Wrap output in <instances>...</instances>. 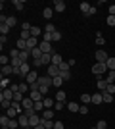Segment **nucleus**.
I'll list each match as a JSON object with an SVG mask.
<instances>
[{
  "label": "nucleus",
  "instance_id": "338daca9",
  "mask_svg": "<svg viewBox=\"0 0 115 129\" xmlns=\"http://www.w3.org/2000/svg\"><path fill=\"white\" fill-rule=\"evenodd\" d=\"M96 12H98V10H96V6H92V8H90V12H88V16H94Z\"/></svg>",
  "mask_w": 115,
  "mask_h": 129
},
{
  "label": "nucleus",
  "instance_id": "052dcab7",
  "mask_svg": "<svg viewBox=\"0 0 115 129\" xmlns=\"http://www.w3.org/2000/svg\"><path fill=\"white\" fill-rule=\"evenodd\" d=\"M48 89H50V87H46V85H40V87H38V91L42 92V94H46V92H48Z\"/></svg>",
  "mask_w": 115,
  "mask_h": 129
},
{
  "label": "nucleus",
  "instance_id": "72a5a7b5",
  "mask_svg": "<svg viewBox=\"0 0 115 129\" xmlns=\"http://www.w3.org/2000/svg\"><path fill=\"white\" fill-rule=\"evenodd\" d=\"M90 8H92V6L88 4V2H81V12L84 14V16H88V12H90Z\"/></svg>",
  "mask_w": 115,
  "mask_h": 129
},
{
  "label": "nucleus",
  "instance_id": "dca6fc26",
  "mask_svg": "<svg viewBox=\"0 0 115 129\" xmlns=\"http://www.w3.org/2000/svg\"><path fill=\"white\" fill-rule=\"evenodd\" d=\"M102 102H104L102 92H94V94H92V104H96V106H98V104H102Z\"/></svg>",
  "mask_w": 115,
  "mask_h": 129
},
{
  "label": "nucleus",
  "instance_id": "09e8293b",
  "mask_svg": "<svg viewBox=\"0 0 115 129\" xmlns=\"http://www.w3.org/2000/svg\"><path fill=\"white\" fill-rule=\"evenodd\" d=\"M58 68H60V71H67L69 68H71V66H69V62H61V64L58 66Z\"/></svg>",
  "mask_w": 115,
  "mask_h": 129
},
{
  "label": "nucleus",
  "instance_id": "9d476101",
  "mask_svg": "<svg viewBox=\"0 0 115 129\" xmlns=\"http://www.w3.org/2000/svg\"><path fill=\"white\" fill-rule=\"evenodd\" d=\"M29 96L33 98L35 102H40V100H44V94H42L40 91H31V92H29Z\"/></svg>",
  "mask_w": 115,
  "mask_h": 129
},
{
  "label": "nucleus",
  "instance_id": "6e6d98bb",
  "mask_svg": "<svg viewBox=\"0 0 115 129\" xmlns=\"http://www.w3.org/2000/svg\"><path fill=\"white\" fill-rule=\"evenodd\" d=\"M79 114H82V116H86V114H88V106H86V104H81V110H79Z\"/></svg>",
  "mask_w": 115,
  "mask_h": 129
},
{
  "label": "nucleus",
  "instance_id": "bf43d9fd",
  "mask_svg": "<svg viewBox=\"0 0 115 129\" xmlns=\"http://www.w3.org/2000/svg\"><path fill=\"white\" fill-rule=\"evenodd\" d=\"M52 41H61V33H60V31L52 33Z\"/></svg>",
  "mask_w": 115,
  "mask_h": 129
},
{
  "label": "nucleus",
  "instance_id": "79ce46f5",
  "mask_svg": "<svg viewBox=\"0 0 115 129\" xmlns=\"http://www.w3.org/2000/svg\"><path fill=\"white\" fill-rule=\"evenodd\" d=\"M44 110H46V108H44V102L42 100H40V102H35V112H44Z\"/></svg>",
  "mask_w": 115,
  "mask_h": 129
},
{
  "label": "nucleus",
  "instance_id": "c9c22d12",
  "mask_svg": "<svg viewBox=\"0 0 115 129\" xmlns=\"http://www.w3.org/2000/svg\"><path fill=\"white\" fill-rule=\"evenodd\" d=\"M105 66H107V70H109V71H115V58H113V56H109V60L105 62Z\"/></svg>",
  "mask_w": 115,
  "mask_h": 129
},
{
  "label": "nucleus",
  "instance_id": "3c124183",
  "mask_svg": "<svg viewBox=\"0 0 115 129\" xmlns=\"http://www.w3.org/2000/svg\"><path fill=\"white\" fill-rule=\"evenodd\" d=\"M61 79H63V81H69V79H71V71H69V70H67V71H61Z\"/></svg>",
  "mask_w": 115,
  "mask_h": 129
},
{
  "label": "nucleus",
  "instance_id": "ea45409f",
  "mask_svg": "<svg viewBox=\"0 0 115 129\" xmlns=\"http://www.w3.org/2000/svg\"><path fill=\"white\" fill-rule=\"evenodd\" d=\"M17 50H27V41L17 39Z\"/></svg>",
  "mask_w": 115,
  "mask_h": 129
},
{
  "label": "nucleus",
  "instance_id": "603ef678",
  "mask_svg": "<svg viewBox=\"0 0 115 129\" xmlns=\"http://www.w3.org/2000/svg\"><path fill=\"white\" fill-rule=\"evenodd\" d=\"M23 98H25V96H23V92H16V94H14V100H16V102H21Z\"/></svg>",
  "mask_w": 115,
  "mask_h": 129
},
{
  "label": "nucleus",
  "instance_id": "680f3d73",
  "mask_svg": "<svg viewBox=\"0 0 115 129\" xmlns=\"http://www.w3.org/2000/svg\"><path fill=\"white\" fill-rule=\"evenodd\" d=\"M54 110H58V112H61V110H63V102H56Z\"/></svg>",
  "mask_w": 115,
  "mask_h": 129
},
{
  "label": "nucleus",
  "instance_id": "4be33fe9",
  "mask_svg": "<svg viewBox=\"0 0 115 129\" xmlns=\"http://www.w3.org/2000/svg\"><path fill=\"white\" fill-rule=\"evenodd\" d=\"M10 29H12V27L8 25L6 21H2V23H0V33H2L4 37H8V33H10Z\"/></svg>",
  "mask_w": 115,
  "mask_h": 129
},
{
  "label": "nucleus",
  "instance_id": "c03bdc74",
  "mask_svg": "<svg viewBox=\"0 0 115 129\" xmlns=\"http://www.w3.org/2000/svg\"><path fill=\"white\" fill-rule=\"evenodd\" d=\"M6 23H8V25H10V27H16V25H17V19H16V17H14V16H8V19H6Z\"/></svg>",
  "mask_w": 115,
  "mask_h": 129
},
{
  "label": "nucleus",
  "instance_id": "5fc2aeb1",
  "mask_svg": "<svg viewBox=\"0 0 115 129\" xmlns=\"http://www.w3.org/2000/svg\"><path fill=\"white\" fill-rule=\"evenodd\" d=\"M31 27H33V25H31V23L23 21V23H21V31H31Z\"/></svg>",
  "mask_w": 115,
  "mask_h": 129
},
{
  "label": "nucleus",
  "instance_id": "f704fd0d",
  "mask_svg": "<svg viewBox=\"0 0 115 129\" xmlns=\"http://www.w3.org/2000/svg\"><path fill=\"white\" fill-rule=\"evenodd\" d=\"M105 81H107V85L115 83V71H107V73H105Z\"/></svg>",
  "mask_w": 115,
  "mask_h": 129
},
{
  "label": "nucleus",
  "instance_id": "9b49d317",
  "mask_svg": "<svg viewBox=\"0 0 115 129\" xmlns=\"http://www.w3.org/2000/svg\"><path fill=\"white\" fill-rule=\"evenodd\" d=\"M14 94H16V92L12 91V89H6V91L0 92V98H6V100H14Z\"/></svg>",
  "mask_w": 115,
  "mask_h": 129
},
{
  "label": "nucleus",
  "instance_id": "de8ad7c7",
  "mask_svg": "<svg viewBox=\"0 0 115 129\" xmlns=\"http://www.w3.org/2000/svg\"><path fill=\"white\" fill-rule=\"evenodd\" d=\"M105 23H107V27H115V16H107Z\"/></svg>",
  "mask_w": 115,
  "mask_h": 129
},
{
  "label": "nucleus",
  "instance_id": "e433bc0d",
  "mask_svg": "<svg viewBox=\"0 0 115 129\" xmlns=\"http://www.w3.org/2000/svg\"><path fill=\"white\" fill-rule=\"evenodd\" d=\"M96 44H98V46H104L105 44V39H104L102 33H96Z\"/></svg>",
  "mask_w": 115,
  "mask_h": 129
},
{
  "label": "nucleus",
  "instance_id": "37998d69",
  "mask_svg": "<svg viewBox=\"0 0 115 129\" xmlns=\"http://www.w3.org/2000/svg\"><path fill=\"white\" fill-rule=\"evenodd\" d=\"M12 102H14V100H6V98H0V104H2V108H6V110H8V108H12Z\"/></svg>",
  "mask_w": 115,
  "mask_h": 129
},
{
  "label": "nucleus",
  "instance_id": "0eeeda50",
  "mask_svg": "<svg viewBox=\"0 0 115 129\" xmlns=\"http://www.w3.org/2000/svg\"><path fill=\"white\" fill-rule=\"evenodd\" d=\"M38 48L42 50V54H54V50H52V44H50V43H46V41H40Z\"/></svg>",
  "mask_w": 115,
  "mask_h": 129
},
{
  "label": "nucleus",
  "instance_id": "1a4fd4ad",
  "mask_svg": "<svg viewBox=\"0 0 115 129\" xmlns=\"http://www.w3.org/2000/svg\"><path fill=\"white\" fill-rule=\"evenodd\" d=\"M63 10H65V2H63V0H54V12L61 14Z\"/></svg>",
  "mask_w": 115,
  "mask_h": 129
},
{
  "label": "nucleus",
  "instance_id": "f8f14e48",
  "mask_svg": "<svg viewBox=\"0 0 115 129\" xmlns=\"http://www.w3.org/2000/svg\"><path fill=\"white\" fill-rule=\"evenodd\" d=\"M96 87H98L100 92H104L105 89H107V81L104 79V77H98V83H96Z\"/></svg>",
  "mask_w": 115,
  "mask_h": 129
},
{
  "label": "nucleus",
  "instance_id": "4d7b16f0",
  "mask_svg": "<svg viewBox=\"0 0 115 129\" xmlns=\"http://www.w3.org/2000/svg\"><path fill=\"white\" fill-rule=\"evenodd\" d=\"M40 66H44V64H42V58H37V60H33V68H40Z\"/></svg>",
  "mask_w": 115,
  "mask_h": 129
},
{
  "label": "nucleus",
  "instance_id": "c85d7f7f",
  "mask_svg": "<svg viewBox=\"0 0 115 129\" xmlns=\"http://www.w3.org/2000/svg\"><path fill=\"white\" fill-rule=\"evenodd\" d=\"M6 116H8L10 119H16V116H19V114H17L16 108H8V110H6Z\"/></svg>",
  "mask_w": 115,
  "mask_h": 129
},
{
  "label": "nucleus",
  "instance_id": "ddd939ff",
  "mask_svg": "<svg viewBox=\"0 0 115 129\" xmlns=\"http://www.w3.org/2000/svg\"><path fill=\"white\" fill-rule=\"evenodd\" d=\"M0 125H2V129H10V118H8L6 114L0 116Z\"/></svg>",
  "mask_w": 115,
  "mask_h": 129
},
{
  "label": "nucleus",
  "instance_id": "b1692460",
  "mask_svg": "<svg viewBox=\"0 0 115 129\" xmlns=\"http://www.w3.org/2000/svg\"><path fill=\"white\" fill-rule=\"evenodd\" d=\"M14 73V68L12 66H2V77H8Z\"/></svg>",
  "mask_w": 115,
  "mask_h": 129
},
{
  "label": "nucleus",
  "instance_id": "c756f323",
  "mask_svg": "<svg viewBox=\"0 0 115 129\" xmlns=\"http://www.w3.org/2000/svg\"><path fill=\"white\" fill-rule=\"evenodd\" d=\"M10 79H8V77H2V79H0V87H2V91H6V89H10Z\"/></svg>",
  "mask_w": 115,
  "mask_h": 129
},
{
  "label": "nucleus",
  "instance_id": "20e7f679",
  "mask_svg": "<svg viewBox=\"0 0 115 129\" xmlns=\"http://www.w3.org/2000/svg\"><path fill=\"white\" fill-rule=\"evenodd\" d=\"M17 121H19V127L31 129V127H29V116H27V114H19V116H17Z\"/></svg>",
  "mask_w": 115,
  "mask_h": 129
},
{
  "label": "nucleus",
  "instance_id": "4468645a",
  "mask_svg": "<svg viewBox=\"0 0 115 129\" xmlns=\"http://www.w3.org/2000/svg\"><path fill=\"white\" fill-rule=\"evenodd\" d=\"M38 85H46V87H50V85H52V77H50V75L38 77Z\"/></svg>",
  "mask_w": 115,
  "mask_h": 129
},
{
  "label": "nucleus",
  "instance_id": "6e6552de",
  "mask_svg": "<svg viewBox=\"0 0 115 129\" xmlns=\"http://www.w3.org/2000/svg\"><path fill=\"white\" fill-rule=\"evenodd\" d=\"M38 77H40V75L37 73V70H33V71H31V73H29L27 77H25V83H29V85H33V83H37V81H38Z\"/></svg>",
  "mask_w": 115,
  "mask_h": 129
},
{
  "label": "nucleus",
  "instance_id": "49530a36",
  "mask_svg": "<svg viewBox=\"0 0 115 129\" xmlns=\"http://www.w3.org/2000/svg\"><path fill=\"white\" fill-rule=\"evenodd\" d=\"M19 39H23V41H29V39H31V31H21V33H19Z\"/></svg>",
  "mask_w": 115,
  "mask_h": 129
},
{
  "label": "nucleus",
  "instance_id": "7ed1b4c3",
  "mask_svg": "<svg viewBox=\"0 0 115 129\" xmlns=\"http://www.w3.org/2000/svg\"><path fill=\"white\" fill-rule=\"evenodd\" d=\"M40 121H42V116H38V114L29 116V127H31V129H35L37 125H40Z\"/></svg>",
  "mask_w": 115,
  "mask_h": 129
},
{
  "label": "nucleus",
  "instance_id": "7c9ffc66",
  "mask_svg": "<svg viewBox=\"0 0 115 129\" xmlns=\"http://www.w3.org/2000/svg\"><path fill=\"white\" fill-rule=\"evenodd\" d=\"M54 118V108H50V110H44L42 112V119H52Z\"/></svg>",
  "mask_w": 115,
  "mask_h": 129
},
{
  "label": "nucleus",
  "instance_id": "f257e3e1",
  "mask_svg": "<svg viewBox=\"0 0 115 129\" xmlns=\"http://www.w3.org/2000/svg\"><path fill=\"white\" fill-rule=\"evenodd\" d=\"M107 71H109V70H107V66L102 64V62H96V64L92 66V73H94V75H98V77H102L104 73H107Z\"/></svg>",
  "mask_w": 115,
  "mask_h": 129
},
{
  "label": "nucleus",
  "instance_id": "2eb2a0df",
  "mask_svg": "<svg viewBox=\"0 0 115 129\" xmlns=\"http://www.w3.org/2000/svg\"><path fill=\"white\" fill-rule=\"evenodd\" d=\"M42 35H44V33H42V29H40V27H37V25H33V27H31V37H42Z\"/></svg>",
  "mask_w": 115,
  "mask_h": 129
},
{
  "label": "nucleus",
  "instance_id": "bb28decb",
  "mask_svg": "<svg viewBox=\"0 0 115 129\" xmlns=\"http://www.w3.org/2000/svg\"><path fill=\"white\" fill-rule=\"evenodd\" d=\"M31 58H33V60H37V58H42V50L38 48V46H37V48H33V50H31Z\"/></svg>",
  "mask_w": 115,
  "mask_h": 129
},
{
  "label": "nucleus",
  "instance_id": "393cba45",
  "mask_svg": "<svg viewBox=\"0 0 115 129\" xmlns=\"http://www.w3.org/2000/svg\"><path fill=\"white\" fill-rule=\"evenodd\" d=\"M19 58H21L23 62H29V58H31V50H19Z\"/></svg>",
  "mask_w": 115,
  "mask_h": 129
},
{
  "label": "nucleus",
  "instance_id": "8fccbe9b",
  "mask_svg": "<svg viewBox=\"0 0 115 129\" xmlns=\"http://www.w3.org/2000/svg\"><path fill=\"white\" fill-rule=\"evenodd\" d=\"M94 127H96V129H107V123H105L104 119H100V121H98L96 125H94Z\"/></svg>",
  "mask_w": 115,
  "mask_h": 129
},
{
  "label": "nucleus",
  "instance_id": "0e129e2a",
  "mask_svg": "<svg viewBox=\"0 0 115 129\" xmlns=\"http://www.w3.org/2000/svg\"><path fill=\"white\" fill-rule=\"evenodd\" d=\"M54 129H65V127H63V123H61V121H56V123H54Z\"/></svg>",
  "mask_w": 115,
  "mask_h": 129
},
{
  "label": "nucleus",
  "instance_id": "4c0bfd02",
  "mask_svg": "<svg viewBox=\"0 0 115 129\" xmlns=\"http://www.w3.org/2000/svg\"><path fill=\"white\" fill-rule=\"evenodd\" d=\"M42 64L46 66V68L52 64V54H42Z\"/></svg>",
  "mask_w": 115,
  "mask_h": 129
},
{
  "label": "nucleus",
  "instance_id": "2f4dec72",
  "mask_svg": "<svg viewBox=\"0 0 115 129\" xmlns=\"http://www.w3.org/2000/svg\"><path fill=\"white\" fill-rule=\"evenodd\" d=\"M102 96H104V102H107V104H111V102H113V94H111V92L104 91V92H102Z\"/></svg>",
  "mask_w": 115,
  "mask_h": 129
},
{
  "label": "nucleus",
  "instance_id": "e2e57ef3",
  "mask_svg": "<svg viewBox=\"0 0 115 129\" xmlns=\"http://www.w3.org/2000/svg\"><path fill=\"white\" fill-rule=\"evenodd\" d=\"M107 92H111V94H115V85L111 83V85H107V89H105Z\"/></svg>",
  "mask_w": 115,
  "mask_h": 129
},
{
  "label": "nucleus",
  "instance_id": "412c9836",
  "mask_svg": "<svg viewBox=\"0 0 115 129\" xmlns=\"http://www.w3.org/2000/svg\"><path fill=\"white\" fill-rule=\"evenodd\" d=\"M52 16H54V8H44L42 10V17L44 19H52Z\"/></svg>",
  "mask_w": 115,
  "mask_h": 129
},
{
  "label": "nucleus",
  "instance_id": "58836bf2",
  "mask_svg": "<svg viewBox=\"0 0 115 129\" xmlns=\"http://www.w3.org/2000/svg\"><path fill=\"white\" fill-rule=\"evenodd\" d=\"M19 92H31V87H29V83H19Z\"/></svg>",
  "mask_w": 115,
  "mask_h": 129
},
{
  "label": "nucleus",
  "instance_id": "774afa93",
  "mask_svg": "<svg viewBox=\"0 0 115 129\" xmlns=\"http://www.w3.org/2000/svg\"><path fill=\"white\" fill-rule=\"evenodd\" d=\"M35 129H46V127H44V125L40 123V125H37V127H35Z\"/></svg>",
  "mask_w": 115,
  "mask_h": 129
},
{
  "label": "nucleus",
  "instance_id": "a211bd4d",
  "mask_svg": "<svg viewBox=\"0 0 115 129\" xmlns=\"http://www.w3.org/2000/svg\"><path fill=\"white\" fill-rule=\"evenodd\" d=\"M42 102H44V108H46V110H50V108L56 106V98H46V96H44Z\"/></svg>",
  "mask_w": 115,
  "mask_h": 129
},
{
  "label": "nucleus",
  "instance_id": "473e14b6",
  "mask_svg": "<svg viewBox=\"0 0 115 129\" xmlns=\"http://www.w3.org/2000/svg\"><path fill=\"white\" fill-rule=\"evenodd\" d=\"M56 31H58V29H56V25H54V23H46V27H44V33H50V35H52V33H56Z\"/></svg>",
  "mask_w": 115,
  "mask_h": 129
},
{
  "label": "nucleus",
  "instance_id": "5701e85b",
  "mask_svg": "<svg viewBox=\"0 0 115 129\" xmlns=\"http://www.w3.org/2000/svg\"><path fill=\"white\" fill-rule=\"evenodd\" d=\"M63 83H65V81L61 79V75H60V77H54V79H52V85H54L56 89H58V91L61 89V85H63Z\"/></svg>",
  "mask_w": 115,
  "mask_h": 129
},
{
  "label": "nucleus",
  "instance_id": "a18cd8bd",
  "mask_svg": "<svg viewBox=\"0 0 115 129\" xmlns=\"http://www.w3.org/2000/svg\"><path fill=\"white\" fill-rule=\"evenodd\" d=\"M14 8H16V10H19V12H21L23 8H25V4H23L21 0H14Z\"/></svg>",
  "mask_w": 115,
  "mask_h": 129
},
{
  "label": "nucleus",
  "instance_id": "6ab92c4d",
  "mask_svg": "<svg viewBox=\"0 0 115 129\" xmlns=\"http://www.w3.org/2000/svg\"><path fill=\"white\" fill-rule=\"evenodd\" d=\"M61 62H63L61 54H58V52H54V54H52V66H60Z\"/></svg>",
  "mask_w": 115,
  "mask_h": 129
},
{
  "label": "nucleus",
  "instance_id": "f03ea898",
  "mask_svg": "<svg viewBox=\"0 0 115 129\" xmlns=\"http://www.w3.org/2000/svg\"><path fill=\"white\" fill-rule=\"evenodd\" d=\"M21 106H23V110H25V112H27V110H35V100L31 96H25L21 100Z\"/></svg>",
  "mask_w": 115,
  "mask_h": 129
},
{
  "label": "nucleus",
  "instance_id": "a19ab883",
  "mask_svg": "<svg viewBox=\"0 0 115 129\" xmlns=\"http://www.w3.org/2000/svg\"><path fill=\"white\" fill-rule=\"evenodd\" d=\"M10 62H12L10 56H6V54H2V56H0V64H2V66H10Z\"/></svg>",
  "mask_w": 115,
  "mask_h": 129
},
{
  "label": "nucleus",
  "instance_id": "423d86ee",
  "mask_svg": "<svg viewBox=\"0 0 115 129\" xmlns=\"http://www.w3.org/2000/svg\"><path fill=\"white\" fill-rule=\"evenodd\" d=\"M107 60H109V56H107V52H105V50H96V62H102V64H105V62H107Z\"/></svg>",
  "mask_w": 115,
  "mask_h": 129
},
{
  "label": "nucleus",
  "instance_id": "69168bd1",
  "mask_svg": "<svg viewBox=\"0 0 115 129\" xmlns=\"http://www.w3.org/2000/svg\"><path fill=\"white\" fill-rule=\"evenodd\" d=\"M107 10H109V16H115V4H111Z\"/></svg>",
  "mask_w": 115,
  "mask_h": 129
},
{
  "label": "nucleus",
  "instance_id": "13d9d810",
  "mask_svg": "<svg viewBox=\"0 0 115 129\" xmlns=\"http://www.w3.org/2000/svg\"><path fill=\"white\" fill-rule=\"evenodd\" d=\"M19 127V121L17 119H10V129H17Z\"/></svg>",
  "mask_w": 115,
  "mask_h": 129
},
{
  "label": "nucleus",
  "instance_id": "a878e982",
  "mask_svg": "<svg viewBox=\"0 0 115 129\" xmlns=\"http://www.w3.org/2000/svg\"><path fill=\"white\" fill-rule=\"evenodd\" d=\"M90 102H92V94L82 92V94H81V104H90Z\"/></svg>",
  "mask_w": 115,
  "mask_h": 129
},
{
  "label": "nucleus",
  "instance_id": "aec40b11",
  "mask_svg": "<svg viewBox=\"0 0 115 129\" xmlns=\"http://www.w3.org/2000/svg\"><path fill=\"white\" fill-rule=\"evenodd\" d=\"M67 110H69V112H71V114H79V110H81V106H79V104H77V102H69V104H67Z\"/></svg>",
  "mask_w": 115,
  "mask_h": 129
},
{
  "label": "nucleus",
  "instance_id": "f3484780",
  "mask_svg": "<svg viewBox=\"0 0 115 129\" xmlns=\"http://www.w3.org/2000/svg\"><path fill=\"white\" fill-rule=\"evenodd\" d=\"M23 64H25V62H23L21 58H12V62H10V66H12V68H16V70H19Z\"/></svg>",
  "mask_w": 115,
  "mask_h": 129
},
{
  "label": "nucleus",
  "instance_id": "cd10ccee",
  "mask_svg": "<svg viewBox=\"0 0 115 129\" xmlns=\"http://www.w3.org/2000/svg\"><path fill=\"white\" fill-rule=\"evenodd\" d=\"M54 98H56V102H65V92L60 89V91L56 92V96H54Z\"/></svg>",
  "mask_w": 115,
  "mask_h": 129
},
{
  "label": "nucleus",
  "instance_id": "864d4df0",
  "mask_svg": "<svg viewBox=\"0 0 115 129\" xmlns=\"http://www.w3.org/2000/svg\"><path fill=\"white\" fill-rule=\"evenodd\" d=\"M10 58H19V50L17 48H14V50H10V54H8Z\"/></svg>",
  "mask_w": 115,
  "mask_h": 129
},
{
  "label": "nucleus",
  "instance_id": "39448f33",
  "mask_svg": "<svg viewBox=\"0 0 115 129\" xmlns=\"http://www.w3.org/2000/svg\"><path fill=\"white\" fill-rule=\"evenodd\" d=\"M46 71H48V75L52 77V79H54V77H60V75H61L60 68H58V66H52V64H50L48 68H46Z\"/></svg>",
  "mask_w": 115,
  "mask_h": 129
}]
</instances>
